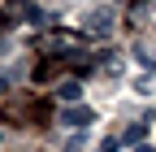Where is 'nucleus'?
<instances>
[{"mask_svg": "<svg viewBox=\"0 0 156 152\" xmlns=\"http://www.w3.org/2000/svg\"><path fill=\"white\" fill-rule=\"evenodd\" d=\"M61 122H65L69 130H87V126L95 122V109H87V104H74V109H61Z\"/></svg>", "mask_w": 156, "mask_h": 152, "instance_id": "1", "label": "nucleus"}, {"mask_svg": "<svg viewBox=\"0 0 156 152\" xmlns=\"http://www.w3.org/2000/svg\"><path fill=\"white\" fill-rule=\"evenodd\" d=\"M83 31H87V35H95V39H104V35L113 31V13H108V9H95V13H87Z\"/></svg>", "mask_w": 156, "mask_h": 152, "instance_id": "2", "label": "nucleus"}, {"mask_svg": "<svg viewBox=\"0 0 156 152\" xmlns=\"http://www.w3.org/2000/svg\"><path fill=\"white\" fill-rule=\"evenodd\" d=\"M143 135H147V122H130V126H126V135H122V143H139Z\"/></svg>", "mask_w": 156, "mask_h": 152, "instance_id": "3", "label": "nucleus"}, {"mask_svg": "<svg viewBox=\"0 0 156 152\" xmlns=\"http://www.w3.org/2000/svg\"><path fill=\"white\" fill-rule=\"evenodd\" d=\"M78 96H83V83L65 78V83H61V100H78Z\"/></svg>", "mask_w": 156, "mask_h": 152, "instance_id": "4", "label": "nucleus"}, {"mask_svg": "<svg viewBox=\"0 0 156 152\" xmlns=\"http://www.w3.org/2000/svg\"><path fill=\"white\" fill-rule=\"evenodd\" d=\"M117 148H122L117 139H104V143H100V152H117Z\"/></svg>", "mask_w": 156, "mask_h": 152, "instance_id": "5", "label": "nucleus"}, {"mask_svg": "<svg viewBox=\"0 0 156 152\" xmlns=\"http://www.w3.org/2000/svg\"><path fill=\"white\" fill-rule=\"evenodd\" d=\"M0 52H5V39H0Z\"/></svg>", "mask_w": 156, "mask_h": 152, "instance_id": "6", "label": "nucleus"}, {"mask_svg": "<svg viewBox=\"0 0 156 152\" xmlns=\"http://www.w3.org/2000/svg\"><path fill=\"white\" fill-rule=\"evenodd\" d=\"M139 152H152V148H139Z\"/></svg>", "mask_w": 156, "mask_h": 152, "instance_id": "7", "label": "nucleus"}, {"mask_svg": "<svg viewBox=\"0 0 156 152\" xmlns=\"http://www.w3.org/2000/svg\"><path fill=\"white\" fill-rule=\"evenodd\" d=\"M0 143H5V135H0Z\"/></svg>", "mask_w": 156, "mask_h": 152, "instance_id": "8", "label": "nucleus"}]
</instances>
